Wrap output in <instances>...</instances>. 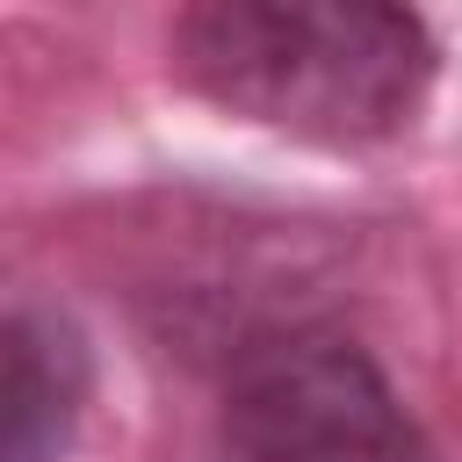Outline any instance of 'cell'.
<instances>
[{
  "label": "cell",
  "instance_id": "1",
  "mask_svg": "<svg viewBox=\"0 0 462 462\" xmlns=\"http://www.w3.org/2000/svg\"><path fill=\"white\" fill-rule=\"evenodd\" d=\"M166 51L224 116L332 152L411 130L440 72L426 14L390 0H195Z\"/></svg>",
  "mask_w": 462,
  "mask_h": 462
},
{
  "label": "cell",
  "instance_id": "2",
  "mask_svg": "<svg viewBox=\"0 0 462 462\" xmlns=\"http://www.w3.org/2000/svg\"><path fill=\"white\" fill-rule=\"evenodd\" d=\"M209 462H433V448L354 332L260 318L224 346Z\"/></svg>",
  "mask_w": 462,
  "mask_h": 462
},
{
  "label": "cell",
  "instance_id": "3",
  "mask_svg": "<svg viewBox=\"0 0 462 462\" xmlns=\"http://www.w3.org/2000/svg\"><path fill=\"white\" fill-rule=\"evenodd\" d=\"M7 375H0V462H65L79 440L87 397H94V346L58 310L22 296L0 332Z\"/></svg>",
  "mask_w": 462,
  "mask_h": 462
}]
</instances>
